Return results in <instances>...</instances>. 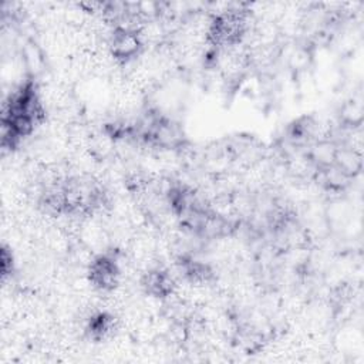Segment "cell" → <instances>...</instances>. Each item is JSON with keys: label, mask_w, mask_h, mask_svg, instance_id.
I'll return each instance as SVG.
<instances>
[{"label": "cell", "mask_w": 364, "mask_h": 364, "mask_svg": "<svg viewBox=\"0 0 364 364\" xmlns=\"http://www.w3.org/2000/svg\"><path fill=\"white\" fill-rule=\"evenodd\" d=\"M364 119V108L361 100L350 98L346 100L338 108V122L341 128H360Z\"/></svg>", "instance_id": "obj_5"}, {"label": "cell", "mask_w": 364, "mask_h": 364, "mask_svg": "<svg viewBox=\"0 0 364 364\" xmlns=\"http://www.w3.org/2000/svg\"><path fill=\"white\" fill-rule=\"evenodd\" d=\"M21 67L24 68L26 77L37 80L47 70V55L41 46L33 40L27 38L20 50Z\"/></svg>", "instance_id": "obj_3"}, {"label": "cell", "mask_w": 364, "mask_h": 364, "mask_svg": "<svg viewBox=\"0 0 364 364\" xmlns=\"http://www.w3.org/2000/svg\"><path fill=\"white\" fill-rule=\"evenodd\" d=\"M121 250L109 249L97 253L85 270V277L95 293L109 294L119 289L122 282Z\"/></svg>", "instance_id": "obj_1"}, {"label": "cell", "mask_w": 364, "mask_h": 364, "mask_svg": "<svg viewBox=\"0 0 364 364\" xmlns=\"http://www.w3.org/2000/svg\"><path fill=\"white\" fill-rule=\"evenodd\" d=\"M107 50L121 67L135 63L145 51L144 40L139 31L127 27H112L107 40Z\"/></svg>", "instance_id": "obj_2"}, {"label": "cell", "mask_w": 364, "mask_h": 364, "mask_svg": "<svg viewBox=\"0 0 364 364\" xmlns=\"http://www.w3.org/2000/svg\"><path fill=\"white\" fill-rule=\"evenodd\" d=\"M333 165L355 179L363 171V154L348 145L338 144Z\"/></svg>", "instance_id": "obj_4"}, {"label": "cell", "mask_w": 364, "mask_h": 364, "mask_svg": "<svg viewBox=\"0 0 364 364\" xmlns=\"http://www.w3.org/2000/svg\"><path fill=\"white\" fill-rule=\"evenodd\" d=\"M14 267H16V263H14V256H13L11 247L4 243L1 246V274H3L4 282L7 277L13 276Z\"/></svg>", "instance_id": "obj_6"}]
</instances>
